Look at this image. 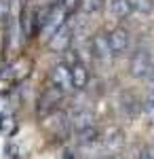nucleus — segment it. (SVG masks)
<instances>
[{
	"label": "nucleus",
	"instance_id": "f257e3e1",
	"mask_svg": "<svg viewBox=\"0 0 154 159\" xmlns=\"http://www.w3.org/2000/svg\"><path fill=\"white\" fill-rule=\"evenodd\" d=\"M66 25V7L63 4H57V7H53V9H49L47 17H45V21H42V36L51 40V36L61 30Z\"/></svg>",
	"mask_w": 154,
	"mask_h": 159
},
{
	"label": "nucleus",
	"instance_id": "f03ea898",
	"mask_svg": "<svg viewBox=\"0 0 154 159\" xmlns=\"http://www.w3.org/2000/svg\"><path fill=\"white\" fill-rule=\"evenodd\" d=\"M152 57H150V53L146 49H139L135 51L133 55H131V61H129V74L133 79H143L146 74L150 72V68H152Z\"/></svg>",
	"mask_w": 154,
	"mask_h": 159
},
{
	"label": "nucleus",
	"instance_id": "7ed1b4c3",
	"mask_svg": "<svg viewBox=\"0 0 154 159\" xmlns=\"http://www.w3.org/2000/svg\"><path fill=\"white\" fill-rule=\"evenodd\" d=\"M108 45H110V51L112 55H122L127 53L131 47V36L125 28H114L110 34H108Z\"/></svg>",
	"mask_w": 154,
	"mask_h": 159
},
{
	"label": "nucleus",
	"instance_id": "20e7f679",
	"mask_svg": "<svg viewBox=\"0 0 154 159\" xmlns=\"http://www.w3.org/2000/svg\"><path fill=\"white\" fill-rule=\"evenodd\" d=\"M63 98V93L57 91L55 87H47L45 91H42V96L38 98V115L40 117H49L53 110L57 108V104L61 102Z\"/></svg>",
	"mask_w": 154,
	"mask_h": 159
},
{
	"label": "nucleus",
	"instance_id": "39448f33",
	"mask_svg": "<svg viewBox=\"0 0 154 159\" xmlns=\"http://www.w3.org/2000/svg\"><path fill=\"white\" fill-rule=\"evenodd\" d=\"M51 85L61 93L72 89V76H70V66L68 64H57L51 70Z\"/></svg>",
	"mask_w": 154,
	"mask_h": 159
},
{
	"label": "nucleus",
	"instance_id": "423d86ee",
	"mask_svg": "<svg viewBox=\"0 0 154 159\" xmlns=\"http://www.w3.org/2000/svg\"><path fill=\"white\" fill-rule=\"evenodd\" d=\"M70 123H72V127H74L76 132H83V129H87V127H93V112H91V108L84 106V104L72 108Z\"/></svg>",
	"mask_w": 154,
	"mask_h": 159
},
{
	"label": "nucleus",
	"instance_id": "0eeeda50",
	"mask_svg": "<svg viewBox=\"0 0 154 159\" xmlns=\"http://www.w3.org/2000/svg\"><path fill=\"white\" fill-rule=\"evenodd\" d=\"M122 142H125L122 132L116 129V127H110V129H106L104 134L99 136V148H101L104 153H116V151L122 147Z\"/></svg>",
	"mask_w": 154,
	"mask_h": 159
},
{
	"label": "nucleus",
	"instance_id": "6e6552de",
	"mask_svg": "<svg viewBox=\"0 0 154 159\" xmlns=\"http://www.w3.org/2000/svg\"><path fill=\"white\" fill-rule=\"evenodd\" d=\"M91 51H93V57L99 61H110L114 55H112V51H110V45H108V34L104 32H99V34H95L93 40H91Z\"/></svg>",
	"mask_w": 154,
	"mask_h": 159
},
{
	"label": "nucleus",
	"instance_id": "1a4fd4ad",
	"mask_svg": "<svg viewBox=\"0 0 154 159\" xmlns=\"http://www.w3.org/2000/svg\"><path fill=\"white\" fill-rule=\"evenodd\" d=\"M72 45V28L70 25H63L61 30H57L51 40H49V47L53 51H57V53H63V51H68V47Z\"/></svg>",
	"mask_w": 154,
	"mask_h": 159
},
{
	"label": "nucleus",
	"instance_id": "9d476101",
	"mask_svg": "<svg viewBox=\"0 0 154 159\" xmlns=\"http://www.w3.org/2000/svg\"><path fill=\"white\" fill-rule=\"evenodd\" d=\"M70 76H72V87L74 89H84V87L89 85V79H91L89 68L84 64H80V61L70 66Z\"/></svg>",
	"mask_w": 154,
	"mask_h": 159
},
{
	"label": "nucleus",
	"instance_id": "9b49d317",
	"mask_svg": "<svg viewBox=\"0 0 154 159\" xmlns=\"http://www.w3.org/2000/svg\"><path fill=\"white\" fill-rule=\"evenodd\" d=\"M108 13L116 19H125L127 15H131V4L129 0H106Z\"/></svg>",
	"mask_w": 154,
	"mask_h": 159
},
{
	"label": "nucleus",
	"instance_id": "f8f14e48",
	"mask_svg": "<svg viewBox=\"0 0 154 159\" xmlns=\"http://www.w3.org/2000/svg\"><path fill=\"white\" fill-rule=\"evenodd\" d=\"M99 132H97V127H87V129H83V132H78V142L83 144V147H91V144H99Z\"/></svg>",
	"mask_w": 154,
	"mask_h": 159
},
{
	"label": "nucleus",
	"instance_id": "ddd939ff",
	"mask_svg": "<svg viewBox=\"0 0 154 159\" xmlns=\"http://www.w3.org/2000/svg\"><path fill=\"white\" fill-rule=\"evenodd\" d=\"M78 2H80V9L84 13H97L106 4V0H78Z\"/></svg>",
	"mask_w": 154,
	"mask_h": 159
},
{
	"label": "nucleus",
	"instance_id": "4468645a",
	"mask_svg": "<svg viewBox=\"0 0 154 159\" xmlns=\"http://www.w3.org/2000/svg\"><path fill=\"white\" fill-rule=\"evenodd\" d=\"M131 4V11H137V13H150L152 11V0H129Z\"/></svg>",
	"mask_w": 154,
	"mask_h": 159
},
{
	"label": "nucleus",
	"instance_id": "2eb2a0df",
	"mask_svg": "<svg viewBox=\"0 0 154 159\" xmlns=\"http://www.w3.org/2000/svg\"><path fill=\"white\" fill-rule=\"evenodd\" d=\"M143 110H146V115L154 117V93H150L148 98L143 100Z\"/></svg>",
	"mask_w": 154,
	"mask_h": 159
},
{
	"label": "nucleus",
	"instance_id": "dca6fc26",
	"mask_svg": "<svg viewBox=\"0 0 154 159\" xmlns=\"http://www.w3.org/2000/svg\"><path fill=\"white\" fill-rule=\"evenodd\" d=\"M11 13V0H0V17L6 19Z\"/></svg>",
	"mask_w": 154,
	"mask_h": 159
},
{
	"label": "nucleus",
	"instance_id": "f3484780",
	"mask_svg": "<svg viewBox=\"0 0 154 159\" xmlns=\"http://www.w3.org/2000/svg\"><path fill=\"white\" fill-rule=\"evenodd\" d=\"M143 81H146V85H148V89H150V93H154V66L150 68V72L143 76Z\"/></svg>",
	"mask_w": 154,
	"mask_h": 159
},
{
	"label": "nucleus",
	"instance_id": "a211bd4d",
	"mask_svg": "<svg viewBox=\"0 0 154 159\" xmlns=\"http://www.w3.org/2000/svg\"><path fill=\"white\" fill-rule=\"evenodd\" d=\"M137 159H152V155H150V148H142V153H139V157Z\"/></svg>",
	"mask_w": 154,
	"mask_h": 159
},
{
	"label": "nucleus",
	"instance_id": "6ab92c4d",
	"mask_svg": "<svg viewBox=\"0 0 154 159\" xmlns=\"http://www.w3.org/2000/svg\"><path fill=\"white\" fill-rule=\"evenodd\" d=\"M150 155H152V159H154V147H152V148H150Z\"/></svg>",
	"mask_w": 154,
	"mask_h": 159
}]
</instances>
